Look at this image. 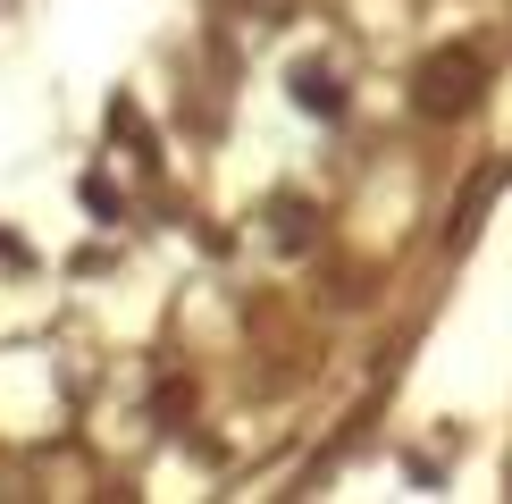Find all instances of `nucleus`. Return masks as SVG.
<instances>
[{
	"mask_svg": "<svg viewBox=\"0 0 512 504\" xmlns=\"http://www.w3.org/2000/svg\"><path fill=\"white\" fill-rule=\"evenodd\" d=\"M462 76H471L462 59H437L429 68V110H462Z\"/></svg>",
	"mask_w": 512,
	"mask_h": 504,
	"instance_id": "1",
	"label": "nucleus"
}]
</instances>
